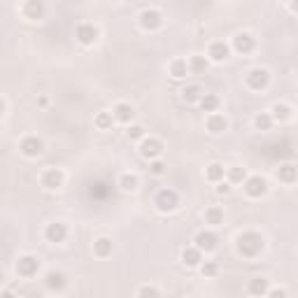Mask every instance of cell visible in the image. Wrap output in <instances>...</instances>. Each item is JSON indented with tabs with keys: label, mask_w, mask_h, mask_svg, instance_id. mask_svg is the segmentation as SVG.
I'll return each instance as SVG.
<instances>
[{
	"label": "cell",
	"mask_w": 298,
	"mask_h": 298,
	"mask_svg": "<svg viewBox=\"0 0 298 298\" xmlns=\"http://www.w3.org/2000/svg\"><path fill=\"white\" fill-rule=\"evenodd\" d=\"M263 250V237L259 235V233L250 231V233H243V235L237 237V252L243 256H256V254H261Z\"/></svg>",
	"instance_id": "obj_1"
},
{
	"label": "cell",
	"mask_w": 298,
	"mask_h": 298,
	"mask_svg": "<svg viewBox=\"0 0 298 298\" xmlns=\"http://www.w3.org/2000/svg\"><path fill=\"white\" fill-rule=\"evenodd\" d=\"M177 203H180V196H177L172 189H163V191H158L156 207L161 210V212H170V210H175Z\"/></svg>",
	"instance_id": "obj_2"
},
{
	"label": "cell",
	"mask_w": 298,
	"mask_h": 298,
	"mask_svg": "<svg viewBox=\"0 0 298 298\" xmlns=\"http://www.w3.org/2000/svg\"><path fill=\"white\" fill-rule=\"evenodd\" d=\"M245 191H247V196H252V198H261L268 191V184H266V180L259 175L247 177V180H245Z\"/></svg>",
	"instance_id": "obj_3"
},
{
	"label": "cell",
	"mask_w": 298,
	"mask_h": 298,
	"mask_svg": "<svg viewBox=\"0 0 298 298\" xmlns=\"http://www.w3.org/2000/svg\"><path fill=\"white\" fill-rule=\"evenodd\" d=\"M37 270H40V261L35 256H21L17 261V273L21 277H33V275H37Z\"/></svg>",
	"instance_id": "obj_4"
},
{
	"label": "cell",
	"mask_w": 298,
	"mask_h": 298,
	"mask_svg": "<svg viewBox=\"0 0 298 298\" xmlns=\"http://www.w3.org/2000/svg\"><path fill=\"white\" fill-rule=\"evenodd\" d=\"M75 37L82 44H93L98 40V28L93 24H79L77 31H75Z\"/></svg>",
	"instance_id": "obj_5"
},
{
	"label": "cell",
	"mask_w": 298,
	"mask_h": 298,
	"mask_svg": "<svg viewBox=\"0 0 298 298\" xmlns=\"http://www.w3.org/2000/svg\"><path fill=\"white\" fill-rule=\"evenodd\" d=\"M19 149H21V154H24V156H40V154H42V149H44V145H42V140H40V138H33V135H28V138H24V140H21V147H19Z\"/></svg>",
	"instance_id": "obj_6"
},
{
	"label": "cell",
	"mask_w": 298,
	"mask_h": 298,
	"mask_svg": "<svg viewBox=\"0 0 298 298\" xmlns=\"http://www.w3.org/2000/svg\"><path fill=\"white\" fill-rule=\"evenodd\" d=\"M268 82H270V75H268L266 70H252V73L247 75V86H250V89H254V91H261V89H266Z\"/></svg>",
	"instance_id": "obj_7"
},
{
	"label": "cell",
	"mask_w": 298,
	"mask_h": 298,
	"mask_svg": "<svg viewBox=\"0 0 298 298\" xmlns=\"http://www.w3.org/2000/svg\"><path fill=\"white\" fill-rule=\"evenodd\" d=\"M217 247V235L210 231H201L196 235V250L198 252H212Z\"/></svg>",
	"instance_id": "obj_8"
},
{
	"label": "cell",
	"mask_w": 298,
	"mask_h": 298,
	"mask_svg": "<svg viewBox=\"0 0 298 298\" xmlns=\"http://www.w3.org/2000/svg\"><path fill=\"white\" fill-rule=\"evenodd\" d=\"M161 152H163V145H161L158 140H154V138H149V140H145L140 145V154L145 158H158Z\"/></svg>",
	"instance_id": "obj_9"
},
{
	"label": "cell",
	"mask_w": 298,
	"mask_h": 298,
	"mask_svg": "<svg viewBox=\"0 0 298 298\" xmlns=\"http://www.w3.org/2000/svg\"><path fill=\"white\" fill-rule=\"evenodd\" d=\"M140 26L145 31H156L158 26H161V14L154 12V10H145L140 14Z\"/></svg>",
	"instance_id": "obj_10"
},
{
	"label": "cell",
	"mask_w": 298,
	"mask_h": 298,
	"mask_svg": "<svg viewBox=\"0 0 298 298\" xmlns=\"http://www.w3.org/2000/svg\"><path fill=\"white\" fill-rule=\"evenodd\" d=\"M44 235H47V240L49 243H63L66 240V235H68V228L63 224H49L47 226V231H44Z\"/></svg>",
	"instance_id": "obj_11"
},
{
	"label": "cell",
	"mask_w": 298,
	"mask_h": 298,
	"mask_svg": "<svg viewBox=\"0 0 298 298\" xmlns=\"http://www.w3.org/2000/svg\"><path fill=\"white\" fill-rule=\"evenodd\" d=\"M63 184V172L58 168H49L47 172L42 175V187L47 189H58Z\"/></svg>",
	"instance_id": "obj_12"
},
{
	"label": "cell",
	"mask_w": 298,
	"mask_h": 298,
	"mask_svg": "<svg viewBox=\"0 0 298 298\" xmlns=\"http://www.w3.org/2000/svg\"><path fill=\"white\" fill-rule=\"evenodd\" d=\"M233 47H235V51H240V54H250L252 49H254V37L247 35V33H240V35H235V40H233Z\"/></svg>",
	"instance_id": "obj_13"
},
{
	"label": "cell",
	"mask_w": 298,
	"mask_h": 298,
	"mask_svg": "<svg viewBox=\"0 0 298 298\" xmlns=\"http://www.w3.org/2000/svg\"><path fill=\"white\" fill-rule=\"evenodd\" d=\"M44 284H47L49 291H61L63 286H66V275L51 270V273H47V277H44Z\"/></svg>",
	"instance_id": "obj_14"
},
{
	"label": "cell",
	"mask_w": 298,
	"mask_h": 298,
	"mask_svg": "<svg viewBox=\"0 0 298 298\" xmlns=\"http://www.w3.org/2000/svg\"><path fill=\"white\" fill-rule=\"evenodd\" d=\"M133 114H135L133 107L126 105V103H119L114 110H112V119H116V122H122V124H128L131 119H133Z\"/></svg>",
	"instance_id": "obj_15"
},
{
	"label": "cell",
	"mask_w": 298,
	"mask_h": 298,
	"mask_svg": "<svg viewBox=\"0 0 298 298\" xmlns=\"http://www.w3.org/2000/svg\"><path fill=\"white\" fill-rule=\"evenodd\" d=\"M210 58H212V61H226V58H228V44L212 42V47H210Z\"/></svg>",
	"instance_id": "obj_16"
},
{
	"label": "cell",
	"mask_w": 298,
	"mask_h": 298,
	"mask_svg": "<svg viewBox=\"0 0 298 298\" xmlns=\"http://www.w3.org/2000/svg\"><path fill=\"white\" fill-rule=\"evenodd\" d=\"M226 126H228V124H226V119L221 114H212L210 119H207V131H210V133H214V135L224 133Z\"/></svg>",
	"instance_id": "obj_17"
},
{
	"label": "cell",
	"mask_w": 298,
	"mask_h": 298,
	"mask_svg": "<svg viewBox=\"0 0 298 298\" xmlns=\"http://www.w3.org/2000/svg\"><path fill=\"white\" fill-rule=\"evenodd\" d=\"M250 293L252 296H263V293H268V280L266 277H254V280H250Z\"/></svg>",
	"instance_id": "obj_18"
},
{
	"label": "cell",
	"mask_w": 298,
	"mask_h": 298,
	"mask_svg": "<svg viewBox=\"0 0 298 298\" xmlns=\"http://www.w3.org/2000/svg\"><path fill=\"white\" fill-rule=\"evenodd\" d=\"M182 261L187 263L189 268L198 266V263H201V252L196 250V247H187V250L182 252Z\"/></svg>",
	"instance_id": "obj_19"
},
{
	"label": "cell",
	"mask_w": 298,
	"mask_h": 298,
	"mask_svg": "<svg viewBox=\"0 0 298 298\" xmlns=\"http://www.w3.org/2000/svg\"><path fill=\"white\" fill-rule=\"evenodd\" d=\"M280 182H286V184H293L296 182V165L293 163H284L280 168Z\"/></svg>",
	"instance_id": "obj_20"
},
{
	"label": "cell",
	"mask_w": 298,
	"mask_h": 298,
	"mask_svg": "<svg viewBox=\"0 0 298 298\" xmlns=\"http://www.w3.org/2000/svg\"><path fill=\"white\" fill-rule=\"evenodd\" d=\"M224 175H226V170H224V165H219V163H212L205 172V177L210 180V182H221Z\"/></svg>",
	"instance_id": "obj_21"
},
{
	"label": "cell",
	"mask_w": 298,
	"mask_h": 298,
	"mask_svg": "<svg viewBox=\"0 0 298 298\" xmlns=\"http://www.w3.org/2000/svg\"><path fill=\"white\" fill-rule=\"evenodd\" d=\"M201 107L205 112H214L217 107H219V98L212 96V93H203L201 96Z\"/></svg>",
	"instance_id": "obj_22"
},
{
	"label": "cell",
	"mask_w": 298,
	"mask_h": 298,
	"mask_svg": "<svg viewBox=\"0 0 298 298\" xmlns=\"http://www.w3.org/2000/svg\"><path fill=\"white\" fill-rule=\"evenodd\" d=\"M201 96H203V89L201 86H196V84L187 86V89L182 91V98L187 100V103H196V100H201Z\"/></svg>",
	"instance_id": "obj_23"
},
{
	"label": "cell",
	"mask_w": 298,
	"mask_h": 298,
	"mask_svg": "<svg viewBox=\"0 0 298 298\" xmlns=\"http://www.w3.org/2000/svg\"><path fill=\"white\" fill-rule=\"evenodd\" d=\"M24 12H26V17L28 19H37V17H42L44 5L42 3H37V0H31V3L24 7Z\"/></svg>",
	"instance_id": "obj_24"
},
{
	"label": "cell",
	"mask_w": 298,
	"mask_h": 298,
	"mask_svg": "<svg viewBox=\"0 0 298 298\" xmlns=\"http://www.w3.org/2000/svg\"><path fill=\"white\" fill-rule=\"evenodd\" d=\"M93 252H96L98 256H110L112 254V240H107V237H100L98 243H93Z\"/></svg>",
	"instance_id": "obj_25"
},
{
	"label": "cell",
	"mask_w": 298,
	"mask_h": 298,
	"mask_svg": "<svg viewBox=\"0 0 298 298\" xmlns=\"http://www.w3.org/2000/svg\"><path fill=\"white\" fill-rule=\"evenodd\" d=\"M270 119H277V122H286V119H291V107L289 105H275L273 107V116Z\"/></svg>",
	"instance_id": "obj_26"
},
{
	"label": "cell",
	"mask_w": 298,
	"mask_h": 298,
	"mask_svg": "<svg viewBox=\"0 0 298 298\" xmlns=\"http://www.w3.org/2000/svg\"><path fill=\"white\" fill-rule=\"evenodd\" d=\"M205 221L207 224H212V226L224 224V212H221L219 207H210V210L205 212Z\"/></svg>",
	"instance_id": "obj_27"
},
{
	"label": "cell",
	"mask_w": 298,
	"mask_h": 298,
	"mask_svg": "<svg viewBox=\"0 0 298 298\" xmlns=\"http://www.w3.org/2000/svg\"><path fill=\"white\" fill-rule=\"evenodd\" d=\"M187 68L191 70V73H205L207 70V58H203V56H194Z\"/></svg>",
	"instance_id": "obj_28"
},
{
	"label": "cell",
	"mask_w": 298,
	"mask_h": 298,
	"mask_svg": "<svg viewBox=\"0 0 298 298\" xmlns=\"http://www.w3.org/2000/svg\"><path fill=\"white\" fill-rule=\"evenodd\" d=\"M96 126L100 128V131H107V128H112V114H110V112H100V114L96 116Z\"/></svg>",
	"instance_id": "obj_29"
},
{
	"label": "cell",
	"mask_w": 298,
	"mask_h": 298,
	"mask_svg": "<svg viewBox=\"0 0 298 298\" xmlns=\"http://www.w3.org/2000/svg\"><path fill=\"white\" fill-rule=\"evenodd\" d=\"M228 180H231V182H243V180H247V172H245V168L235 165V168L228 170Z\"/></svg>",
	"instance_id": "obj_30"
},
{
	"label": "cell",
	"mask_w": 298,
	"mask_h": 298,
	"mask_svg": "<svg viewBox=\"0 0 298 298\" xmlns=\"http://www.w3.org/2000/svg\"><path fill=\"white\" fill-rule=\"evenodd\" d=\"M254 124H256V128H259V131H270V124H273V119H270V114H259L254 119Z\"/></svg>",
	"instance_id": "obj_31"
},
{
	"label": "cell",
	"mask_w": 298,
	"mask_h": 298,
	"mask_svg": "<svg viewBox=\"0 0 298 298\" xmlns=\"http://www.w3.org/2000/svg\"><path fill=\"white\" fill-rule=\"evenodd\" d=\"M187 63L184 61H172V66H170V73L175 75V77H184V75H187Z\"/></svg>",
	"instance_id": "obj_32"
},
{
	"label": "cell",
	"mask_w": 298,
	"mask_h": 298,
	"mask_svg": "<svg viewBox=\"0 0 298 298\" xmlns=\"http://www.w3.org/2000/svg\"><path fill=\"white\" fill-rule=\"evenodd\" d=\"M122 189H126V191L138 189V177H135V175H124L122 177Z\"/></svg>",
	"instance_id": "obj_33"
},
{
	"label": "cell",
	"mask_w": 298,
	"mask_h": 298,
	"mask_svg": "<svg viewBox=\"0 0 298 298\" xmlns=\"http://www.w3.org/2000/svg\"><path fill=\"white\" fill-rule=\"evenodd\" d=\"M201 273L205 275V277H214V275L219 273V266H217V263H214V261H207L205 266L201 268Z\"/></svg>",
	"instance_id": "obj_34"
},
{
	"label": "cell",
	"mask_w": 298,
	"mask_h": 298,
	"mask_svg": "<svg viewBox=\"0 0 298 298\" xmlns=\"http://www.w3.org/2000/svg\"><path fill=\"white\" fill-rule=\"evenodd\" d=\"M142 135H145V128L142 126H131L128 128V138H131V140H138V138H142Z\"/></svg>",
	"instance_id": "obj_35"
},
{
	"label": "cell",
	"mask_w": 298,
	"mask_h": 298,
	"mask_svg": "<svg viewBox=\"0 0 298 298\" xmlns=\"http://www.w3.org/2000/svg\"><path fill=\"white\" fill-rule=\"evenodd\" d=\"M140 298H158V291L154 286H142L140 289Z\"/></svg>",
	"instance_id": "obj_36"
},
{
	"label": "cell",
	"mask_w": 298,
	"mask_h": 298,
	"mask_svg": "<svg viewBox=\"0 0 298 298\" xmlns=\"http://www.w3.org/2000/svg\"><path fill=\"white\" fill-rule=\"evenodd\" d=\"M163 170H165V165L161 163V161H154V163H152V172H154V175H163Z\"/></svg>",
	"instance_id": "obj_37"
},
{
	"label": "cell",
	"mask_w": 298,
	"mask_h": 298,
	"mask_svg": "<svg viewBox=\"0 0 298 298\" xmlns=\"http://www.w3.org/2000/svg\"><path fill=\"white\" fill-rule=\"evenodd\" d=\"M268 298H286V291L284 289H273V291H268Z\"/></svg>",
	"instance_id": "obj_38"
},
{
	"label": "cell",
	"mask_w": 298,
	"mask_h": 298,
	"mask_svg": "<svg viewBox=\"0 0 298 298\" xmlns=\"http://www.w3.org/2000/svg\"><path fill=\"white\" fill-rule=\"evenodd\" d=\"M228 191H231V187H228V184H219V187H217V194H219V196H226Z\"/></svg>",
	"instance_id": "obj_39"
},
{
	"label": "cell",
	"mask_w": 298,
	"mask_h": 298,
	"mask_svg": "<svg viewBox=\"0 0 298 298\" xmlns=\"http://www.w3.org/2000/svg\"><path fill=\"white\" fill-rule=\"evenodd\" d=\"M0 298H14V293L12 291H3L0 293Z\"/></svg>",
	"instance_id": "obj_40"
},
{
	"label": "cell",
	"mask_w": 298,
	"mask_h": 298,
	"mask_svg": "<svg viewBox=\"0 0 298 298\" xmlns=\"http://www.w3.org/2000/svg\"><path fill=\"white\" fill-rule=\"evenodd\" d=\"M3 112H5V103L0 100V116H3Z\"/></svg>",
	"instance_id": "obj_41"
},
{
	"label": "cell",
	"mask_w": 298,
	"mask_h": 298,
	"mask_svg": "<svg viewBox=\"0 0 298 298\" xmlns=\"http://www.w3.org/2000/svg\"><path fill=\"white\" fill-rule=\"evenodd\" d=\"M3 282H5V277H3V273H0V284H3Z\"/></svg>",
	"instance_id": "obj_42"
}]
</instances>
